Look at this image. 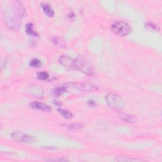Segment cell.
<instances>
[{
    "mask_svg": "<svg viewBox=\"0 0 162 162\" xmlns=\"http://www.w3.org/2000/svg\"><path fill=\"white\" fill-rule=\"evenodd\" d=\"M25 13V10L21 2H12L5 10V20L7 27L13 30H18L22 25V17Z\"/></svg>",
    "mask_w": 162,
    "mask_h": 162,
    "instance_id": "6da1fadb",
    "label": "cell"
},
{
    "mask_svg": "<svg viewBox=\"0 0 162 162\" xmlns=\"http://www.w3.org/2000/svg\"><path fill=\"white\" fill-rule=\"evenodd\" d=\"M105 100L108 105L115 111L120 112L124 108V101L118 94L109 93L106 96Z\"/></svg>",
    "mask_w": 162,
    "mask_h": 162,
    "instance_id": "7a4b0ae2",
    "label": "cell"
},
{
    "mask_svg": "<svg viewBox=\"0 0 162 162\" xmlns=\"http://www.w3.org/2000/svg\"><path fill=\"white\" fill-rule=\"evenodd\" d=\"M111 30L113 33L118 36H125L132 31V28L125 22L117 21L111 26Z\"/></svg>",
    "mask_w": 162,
    "mask_h": 162,
    "instance_id": "3957f363",
    "label": "cell"
},
{
    "mask_svg": "<svg viewBox=\"0 0 162 162\" xmlns=\"http://www.w3.org/2000/svg\"><path fill=\"white\" fill-rule=\"evenodd\" d=\"M77 69L87 76H92L94 74V70L90 63L87 61L86 58L82 56H79L77 59Z\"/></svg>",
    "mask_w": 162,
    "mask_h": 162,
    "instance_id": "277c9868",
    "label": "cell"
},
{
    "mask_svg": "<svg viewBox=\"0 0 162 162\" xmlns=\"http://www.w3.org/2000/svg\"><path fill=\"white\" fill-rule=\"evenodd\" d=\"M12 138L13 141L17 143H34L36 139L31 136H29L20 131H15L12 135Z\"/></svg>",
    "mask_w": 162,
    "mask_h": 162,
    "instance_id": "5b68a950",
    "label": "cell"
},
{
    "mask_svg": "<svg viewBox=\"0 0 162 162\" xmlns=\"http://www.w3.org/2000/svg\"><path fill=\"white\" fill-rule=\"evenodd\" d=\"M59 62L63 67L69 69H77V60L67 55H63L60 57Z\"/></svg>",
    "mask_w": 162,
    "mask_h": 162,
    "instance_id": "8992f818",
    "label": "cell"
},
{
    "mask_svg": "<svg viewBox=\"0 0 162 162\" xmlns=\"http://www.w3.org/2000/svg\"><path fill=\"white\" fill-rule=\"evenodd\" d=\"M65 86L67 88L69 87H72L81 91H92L98 89V87H97V86L90 83H71V84H68L65 85Z\"/></svg>",
    "mask_w": 162,
    "mask_h": 162,
    "instance_id": "52a82bcc",
    "label": "cell"
},
{
    "mask_svg": "<svg viewBox=\"0 0 162 162\" xmlns=\"http://www.w3.org/2000/svg\"><path fill=\"white\" fill-rule=\"evenodd\" d=\"M27 91L34 97L39 98H42L44 93V89L41 86L35 84L29 86L27 89Z\"/></svg>",
    "mask_w": 162,
    "mask_h": 162,
    "instance_id": "ba28073f",
    "label": "cell"
},
{
    "mask_svg": "<svg viewBox=\"0 0 162 162\" xmlns=\"http://www.w3.org/2000/svg\"><path fill=\"white\" fill-rule=\"evenodd\" d=\"M29 106L32 109L41 110L44 112H50L51 110V108L48 105H46L44 103H40V102H34L30 103Z\"/></svg>",
    "mask_w": 162,
    "mask_h": 162,
    "instance_id": "9c48e42d",
    "label": "cell"
},
{
    "mask_svg": "<svg viewBox=\"0 0 162 162\" xmlns=\"http://www.w3.org/2000/svg\"><path fill=\"white\" fill-rule=\"evenodd\" d=\"M118 117L123 121L131 123H134L137 122V118L134 115L128 114V113H118Z\"/></svg>",
    "mask_w": 162,
    "mask_h": 162,
    "instance_id": "30bf717a",
    "label": "cell"
},
{
    "mask_svg": "<svg viewBox=\"0 0 162 162\" xmlns=\"http://www.w3.org/2000/svg\"><path fill=\"white\" fill-rule=\"evenodd\" d=\"M41 7L43 8V10L44 13L49 17H53L54 16V11L53 9L51 8V7L46 3H41Z\"/></svg>",
    "mask_w": 162,
    "mask_h": 162,
    "instance_id": "8fae6325",
    "label": "cell"
},
{
    "mask_svg": "<svg viewBox=\"0 0 162 162\" xmlns=\"http://www.w3.org/2000/svg\"><path fill=\"white\" fill-rule=\"evenodd\" d=\"M67 91V87L66 86H62V87H55L51 91V94L54 97H59L63 93Z\"/></svg>",
    "mask_w": 162,
    "mask_h": 162,
    "instance_id": "7c38bea8",
    "label": "cell"
},
{
    "mask_svg": "<svg viewBox=\"0 0 162 162\" xmlns=\"http://www.w3.org/2000/svg\"><path fill=\"white\" fill-rule=\"evenodd\" d=\"M51 41L53 44L58 48H65L66 46V43L65 42V41L59 37H53L51 38Z\"/></svg>",
    "mask_w": 162,
    "mask_h": 162,
    "instance_id": "4fadbf2b",
    "label": "cell"
},
{
    "mask_svg": "<svg viewBox=\"0 0 162 162\" xmlns=\"http://www.w3.org/2000/svg\"><path fill=\"white\" fill-rule=\"evenodd\" d=\"M33 24L32 23H28L25 26V31L27 34L32 36H38V34L33 30Z\"/></svg>",
    "mask_w": 162,
    "mask_h": 162,
    "instance_id": "5bb4252c",
    "label": "cell"
},
{
    "mask_svg": "<svg viewBox=\"0 0 162 162\" xmlns=\"http://www.w3.org/2000/svg\"><path fill=\"white\" fill-rule=\"evenodd\" d=\"M57 111L60 114H61L66 119H71L73 117V114L69 110H64L62 108H58Z\"/></svg>",
    "mask_w": 162,
    "mask_h": 162,
    "instance_id": "9a60e30c",
    "label": "cell"
},
{
    "mask_svg": "<svg viewBox=\"0 0 162 162\" xmlns=\"http://www.w3.org/2000/svg\"><path fill=\"white\" fill-rule=\"evenodd\" d=\"M117 160L118 161H143L144 160L143 159H140L138 158H132V157H128V156H120L118 157Z\"/></svg>",
    "mask_w": 162,
    "mask_h": 162,
    "instance_id": "2e32d148",
    "label": "cell"
},
{
    "mask_svg": "<svg viewBox=\"0 0 162 162\" xmlns=\"http://www.w3.org/2000/svg\"><path fill=\"white\" fill-rule=\"evenodd\" d=\"M67 127L72 130H79L84 127V125L81 123H72L67 125Z\"/></svg>",
    "mask_w": 162,
    "mask_h": 162,
    "instance_id": "e0dca14e",
    "label": "cell"
},
{
    "mask_svg": "<svg viewBox=\"0 0 162 162\" xmlns=\"http://www.w3.org/2000/svg\"><path fill=\"white\" fill-rule=\"evenodd\" d=\"M30 65L32 67H39L41 65V61L39 59L34 58L30 61Z\"/></svg>",
    "mask_w": 162,
    "mask_h": 162,
    "instance_id": "ac0fdd59",
    "label": "cell"
},
{
    "mask_svg": "<svg viewBox=\"0 0 162 162\" xmlns=\"http://www.w3.org/2000/svg\"><path fill=\"white\" fill-rule=\"evenodd\" d=\"M37 77L39 80L46 81L49 78V75L48 73L44 72H40L37 73Z\"/></svg>",
    "mask_w": 162,
    "mask_h": 162,
    "instance_id": "d6986e66",
    "label": "cell"
},
{
    "mask_svg": "<svg viewBox=\"0 0 162 162\" xmlns=\"http://www.w3.org/2000/svg\"><path fill=\"white\" fill-rule=\"evenodd\" d=\"M46 160L47 161H68V159H67L66 158H50V159H46Z\"/></svg>",
    "mask_w": 162,
    "mask_h": 162,
    "instance_id": "ffe728a7",
    "label": "cell"
},
{
    "mask_svg": "<svg viewBox=\"0 0 162 162\" xmlns=\"http://www.w3.org/2000/svg\"><path fill=\"white\" fill-rule=\"evenodd\" d=\"M148 25V27H150L151 29H152L153 30H159V28H158V26H156V25H154V24H153V23H151V22H149V23H148V24H147Z\"/></svg>",
    "mask_w": 162,
    "mask_h": 162,
    "instance_id": "44dd1931",
    "label": "cell"
},
{
    "mask_svg": "<svg viewBox=\"0 0 162 162\" xmlns=\"http://www.w3.org/2000/svg\"><path fill=\"white\" fill-rule=\"evenodd\" d=\"M87 103H88V105H89V106L92 107H96V105L95 102L93 101V100H89Z\"/></svg>",
    "mask_w": 162,
    "mask_h": 162,
    "instance_id": "7402d4cb",
    "label": "cell"
},
{
    "mask_svg": "<svg viewBox=\"0 0 162 162\" xmlns=\"http://www.w3.org/2000/svg\"><path fill=\"white\" fill-rule=\"evenodd\" d=\"M53 103L55 105H58V106H61V105H62V104H61V103L60 102L57 101V100H53Z\"/></svg>",
    "mask_w": 162,
    "mask_h": 162,
    "instance_id": "603a6c76",
    "label": "cell"
}]
</instances>
